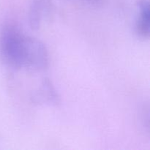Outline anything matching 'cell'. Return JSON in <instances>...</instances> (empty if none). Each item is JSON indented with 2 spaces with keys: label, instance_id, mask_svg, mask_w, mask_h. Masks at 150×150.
I'll return each mask as SVG.
<instances>
[{
  "label": "cell",
  "instance_id": "3957f363",
  "mask_svg": "<svg viewBox=\"0 0 150 150\" xmlns=\"http://www.w3.org/2000/svg\"><path fill=\"white\" fill-rule=\"evenodd\" d=\"M32 98L35 103L42 105H56L59 103V96L48 79H43Z\"/></svg>",
  "mask_w": 150,
  "mask_h": 150
},
{
  "label": "cell",
  "instance_id": "6da1fadb",
  "mask_svg": "<svg viewBox=\"0 0 150 150\" xmlns=\"http://www.w3.org/2000/svg\"><path fill=\"white\" fill-rule=\"evenodd\" d=\"M0 56L5 64L16 70L42 71L49 63L45 45L37 38L25 35L13 23L4 25L0 32Z\"/></svg>",
  "mask_w": 150,
  "mask_h": 150
},
{
  "label": "cell",
  "instance_id": "5b68a950",
  "mask_svg": "<svg viewBox=\"0 0 150 150\" xmlns=\"http://www.w3.org/2000/svg\"><path fill=\"white\" fill-rule=\"evenodd\" d=\"M89 1H95V2H96V1H98V0H89Z\"/></svg>",
  "mask_w": 150,
  "mask_h": 150
},
{
  "label": "cell",
  "instance_id": "277c9868",
  "mask_svg": "<svg viewBox=\"0 0 150 150\" xmlns=\"http://www.w3.org/2000/svg\"><path fill=\"white\" fill-rule=\"evenodd\" d=\"M139 13L136 29L138 35L143 39L149 37V1L139 0L138 2Z\"/></svg>",
  "mask_w": 150,
  "mask_h": 150
},
{
  "label": "cell",
  "instance_id": "7a4b0ae2",
  "mask_svg": "<svg viewBox=\"0 0 150 150\" xmlns=\"http://www.w3.org/2000/svg\"><path fill=\"white\" fill-rule=\"evenodd\" d=\"M51 10V0H32L29 10L30 27L34 30L40 29L42 21L50 16Z\"/></svg>",
  "mask_w": 150,
  "mask_h": 150
}]
</instances>
